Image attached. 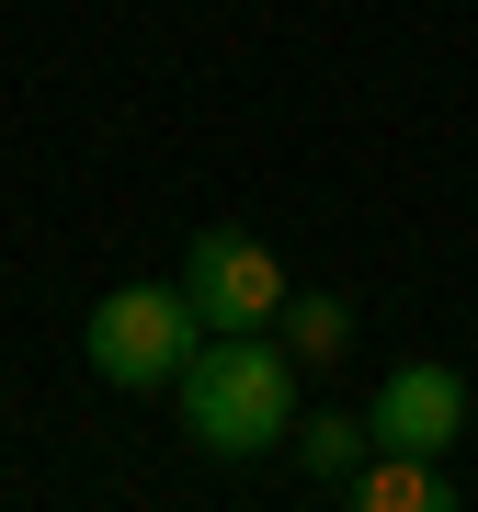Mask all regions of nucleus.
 <instances>
[{
	"label": "nucleus",
	"instance_id": "f257e3e1",
	"mask_svg": "<svg viewBox=\"0 0 478 512\" xmlns=\"http://www.w3.org/2000/svg\"><path fill=\"white\" fill-rule=\"evenodd\" d=\"M171 399H183V433L205 456L251 467V456H274L296 433V353L274 330H205L183 353V376H171Z\"/></svg>",
	"mask_w": 478,
	"mask_h": 512
},
{
	"label": "nucleus",
	"instance_id": "f03ea898",
	"mask_svg": "<svg viewBox=\"0 0 478 512\" xmlns=\"http://www.w3.org/2000/svg\"><path fill=\"white\" fill-rule=\"evenodd\" d=\"M194 342H205V319H194V296H183V285H114L103 308L80 319V353H92V376H103V387H126V399L171 387Z\"/></svg>",
	"mask_w": 478,
	"mask_h": 512
},
{
	"label": "nucleus",
	"instance_id": "7ed1b4c3",
	"mask_svg": "<svg viewBox=\"0 0 478 512\" xmlns=\"http://www.w3.org/2000/svg\"><path fill=\"white\" fill-rule=\"evenodd\" d=\"M194 296V319L205 330H274V308H285V262L262 251L251 228H194L183 239V274H171Z\"/></svg>",
	"mask_w": 478,
	"mask_h": 512
},
{
	"label": "nucleus",
	"instance_id": "20e7f679",
	"mask_svg": "<svg viewBox=\"0 0 478 512\" xmlns=\"http://www.w3.org/2000/svg\"><path fill=\"white\" fill-rule=\"evenodd\" d=\"M365 433L387 444V456H444V444L467 433V376L456 365H399L365 399Z\"/></svg>",
	"mask_w": 478,
	"mask_h": 512
},
{
	"label": "nucleus",
	"instance_id": "39448f33",
	"mask_svg": "<svg viewBox=\"0 0 478 512\" xmlns=\"http://www.w3.org/2000/svg\"><path fill=\"white\" fill-rule=\"evenodd\" d=\"M342 501L353 512H456V478H444V456H387V444H376Z\"/></svg>",
	"mask_w": 478,
	"mask_h": 512
},
{
	"label": "nucleus",
	"instance_id": "423d86ee",
	"mask_svg": "<svg viewBox=\"0 0 478 512\" xmlns=\"http://www.w3.org/2000/svg\"><path fill=\"white\" fill-rule=\"evenodd\" d=\"M285 456L319 478V490H353V467L376 456V433H365V410H296V433H285Z\"/></svg>",
	"mask_w": 478,
	"mask_h": 512
},
{
	"label": "nucleus",
	"instance_id": "0eeeda50",
	"mask_svg": "<svg viewBox=\"0 0 478 512\" xmlns=\"http://www.w3.org/2000/svg\"><path fill=\"white\" fill-rule=\"evenodd\" d=\"M274 342L296 353V376H308V365H342V353H353V308H342V296H296V285H285Z\"/></svg>",
	"mask_w": 478,
	"mask_h": 512
}]
</instances>
